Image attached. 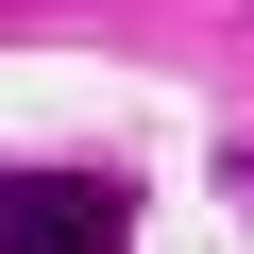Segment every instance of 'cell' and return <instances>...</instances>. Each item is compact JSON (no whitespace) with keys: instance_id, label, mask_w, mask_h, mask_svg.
I'll return each instance as SVG.
<instances>
[{"instance_id":"6da1fadb","label":"cell","mask_w":254,"mask_h":254,"mask_svg":"<svg viewBox=\"0 0 254 254\" xmlns=\"http://www.w3.org/2000/svg\"><path fill=\"white\" fill-rule=\"evenodd\" d=\"M0 254H136L119 170H0Z\"/></svg>"}]
</instances>
